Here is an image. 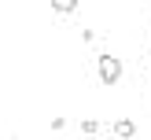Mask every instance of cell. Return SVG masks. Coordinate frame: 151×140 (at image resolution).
Masks as SVG:
<instances>
[{
    "label": "cell",
    "instance_id": "1",
    "mask_svg": "<svg viewBox=\"0 0 151 140\" xmlns=\"http://www.w3.org/2000/svg\"><path fill=\"white\" fill-rule=\"evenodd\" d=\"M96 66H100V81L103 85H118V81H122V59L118 55H111V52H103L100 59H96Z\"/></svg>",
    "mask_w": 151,
    "mask_h": 140
},
{
    "label": "cell",
    "instance_id": "2",
    "mask_svg": "<svg viewBox=\"0 0 151 140\" xmlns=\"http://www.w3.org/2000/svg\"><path fill=\"white\" fill-rule=\"evenodd\" d=\"M111 133H114L118 140H133L137 136V122H133V118H118V122L111 125Z\"/></svg>",
    "mask_w": 151,
    "mask_h": 140
},
{
    "label": "cell",
    "instance_id": "3",
    "mask_svg": "<svg viewBox=\"0 0 151 140\" xmlns=\"http://www.w3.org/2000/svg\"><path fill=\"white\" fill-rule=\"evenodd\" d=\"M78 7H81V0H52V11H59V15H70Z\"/></svg>",
    "mask_w": 151,
    "mask_h": 140
},
{
    "label": "cell",
    "instance_id": "4",
    "mask_svg": "<svg viewBox=\"0 0 151 140\" xmlns=\"http://www.w3.org/2000/svg\"><path fill=\"white\" fill-rule=\"evenodd\" d=\"M81 133H85V136H96V133H100V122H96V118H85V122H81Z\"/></svg>",
    "mask_w": 151,
    "mask_h": 140
},
{
    "label": "cell",
    "instance_id": "5",
    "mask_svg": "<svg viewBox=\"0 0 151 140\" xmlns=\"http://www.w3.org/2000/svg\"><path fill=\"white\" fill-rule=\"evenodd\" d=\"M11 140H19V136H11Z\"/></svg>",
    "mask_w": 151,
    "mask_h": 140
}]
</instances>
